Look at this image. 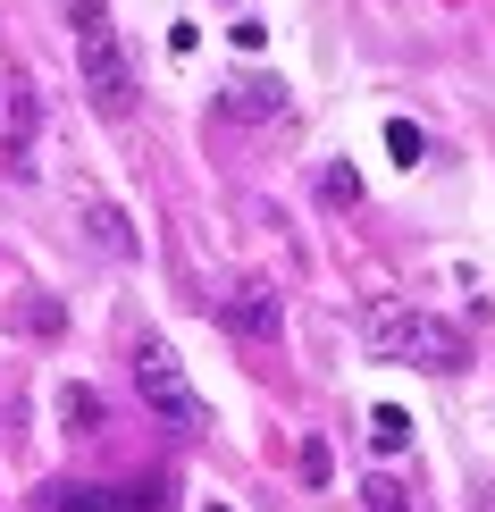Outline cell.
I'll return each mask as SVG.
<instances>
[{
  "instance_id": "6da1fadb",
  "label": "cell",
  "mask_w": 495,
  "mask_h": 512,
  "mask_svg": "<svg viewBox=\"0 0 495 512\" xmlns=\"http://www.w3.org/2000/svg\"><path fill=\"white\" fill-rule=\"evenodd\" d=\"M68 34H76V68H84V93H93L101 118H126L135 110V68L118 51V26L101 0H68Z\"/></svg>"
},
{
  "instance_id": "7a4b0ae2",
  "label": "cell",
  "mask_w": 495,
  "mask_h": 512,
  "mask_svg": "<svg viewBox=\"0 0 495 512\" xmlns=\"http://www.w3.org/2000/svg\"><path fill=\"white\" fill-rule=\"evenodd\" d=\"M135 395H143V412H152L160 429H177V437H202L210 429V403L185 378V361L168 353V336H143V345H135Z\"/></svg>"
},
{
  "instance_id": "3957f363",
  "label": "cell",
  "mask_w": 495,
  "mask_h": 512,
  "mask_svg": "<svg viewBox=\"0 0 495 512\" xmlns=\"http://www.w3.org/2000/svg\"><path fill=\"white\" fill-rule=\"evenodd\" d=\"M370 336H378L386 353H403V361H420V370H437V378L470 370L462 328H454V319H437V311H370Z\"/></svg>"
},
{
  "instance_id": "277c9868",
  "label": "cell",
  "mask_w": 495,
  "mask_h": 512,
  "mask_svg": "<svg viewBox=\"0 0 495 512\" xmlns=\"http://www.w3.org/2000/svg\"><path fill=\"white\" fill-rule=\"evenodd\" d=\"M219 319L244 336V345H277V336H286V294H277L269 277H235V286L219 294Z\"/></svg>"
},
{
  "instance_id": "5b68a950",
  "label": "cell",
  "mask_w": 495,
  "mask_h": 512,
  "mask_svg": "<svg viewBox=\"0 0 495 512\" xmlns=\"http://www.w3.org/2000/svg\"><path fill=\"white\" fill-rule=\"evenodd\" d=\"M34 512H168L152 487H93V479H51Z\"/></svg>"
},
{
  "instance_id": "8992f818",
  "label": "cell",
  "mask_w": 495,
  "mask_h": 512,
  "mask_svg": "<svg viewBox=\"0 0 495 512\" xmlns=\"http://www.w3.org/2000/svg\"><path fill=\"white\" fill-rule=\"evenodd\" d=\"M76 219H84V244L101 252V261H135L143 252V236H135V219L101 194V185H76Z\"/></svg>"
},
{
  "instance_id": "52a82bcc",
  "label": "cell",
  "mask_w": 495,
  "mask_h": 512,
  "mask_svg": "<svg viewBox=\"0 0 495 512\" xmlns=\"http://www.w3.org/2000/svg\"><path fill=\"white\" fill-rule=\"evenodd\" d=\"M219 118H235V126H269V118H286V84H261V76L219 84Z\"/></svg>"
},
{
  "instance_id": "ba28073f",
  "label": "cell",
  "mask_w": 495,
  "mask_h": 512,
  "mask_svg": "<svg viewBox=\"0 0 495 512\" xmlns=\"http://www.w3.org/2000/svg\"><path fill=\"white\" fill-rule=\"evenodd\" d=\"M370 445L378 454H403V445H412V412H403V403H378L370 412Z\"/></svg>"
},
{
  "instance_id": "9c48e42d",
  "label": "cell",
  "mask_w": 495,
  "mask_h": 512,
  "mask_svg": "<svg viewBox=\"0 0 495 512\" xmlns=\"http://www.w3.org/2000/svg\"><path fill=\"white\" fill-rule=\"evenodd\" d=\"M386 152H395L403 168H412V160H428V135H420L412 118H386Z\"/></svg>"
},
{
  "instance_id": "30bf717a",
  "label": "cell",
  "mask_w": 495,
  "mask_h": 512,
  "mask_svg": "<svg viewBox=\"0 0 495 512\" xmlns=\"http://www.w3.org/2000/svg\"><path fill=\"white\" fill-rule=\"evenodd\" d=\"M59 420H68V429H101V395L93 387H68V395H59Z\"/></svg>"
},
{
  "instance_id": "8fae6325",
  "label": "cell",
  "mask_w": 495,
  "mask_h": 512,
  "mask_svg": "<svg viewBox=\"0 0 495 512\" xmlns=\"http://www.w3.org/2000/svg\"><path fill=\"white\" fill-rule=\"evenodd\" d=\"M361 512H412V496H403V487L378 471V479H361Z\"/></svg>"
},
{
  "instance_id": "7c38bea8",
  "label": "cell",
  "mask_w": 495,
  "mask_h": 512,
  "mask_svg": "<svg viewBox=\"0 0 495 512\" xmlns=\"http://www.w3.org/2000/svg\"><path fill=\"white\" fill-rule=\"evenodd\" d=\"M319 194H328L336 210H353V202H361V177H353V168H344V160H336V168H328V177H319Z\"/></svg>"
},
{
  "instance_id": "4fadbf2b",
  "label": "cell",
  "mask_w": 495,
  "mask_h": 512,
  "mask_svg": "<svg viewBox=\"0 0 495 512\" xmlns=\"http://www.w3.org/2000/svg\"><path fill=\"white\" fill-rule=\"evenodd\" d=\"M17 328H26V336H51V328H59V303H17Z\"/></svg>"
},
{
  "instance_id": "5bb4252c",
  "label": "cell",
  "mask_w": 495,
  "mask_h": 512,
  "mask_svg": "<svg viewBox=\"0 0 495 512\" xmlns=\"http://www.w3.org/2000/svg\"><path fill=\"white\" fill-rule=\"evenodd\" d=\"M210 512H227V504H210Z\"/></svg>"
},
{
  "instance_id": "9a60e30c",
  "label": "cell",
  "mask_w": 495,
  "mask_h": 512,
  "mask_svg": "<svg viewBox=\"0 0 495 512\" xmlns=\"http://www.w3.org/2000/svg\"><path fill=\"white\" fill-rule=\"evenodd\" d=\"M487 512H495V496H487Z\"/></svg>"
}]
</instances>
